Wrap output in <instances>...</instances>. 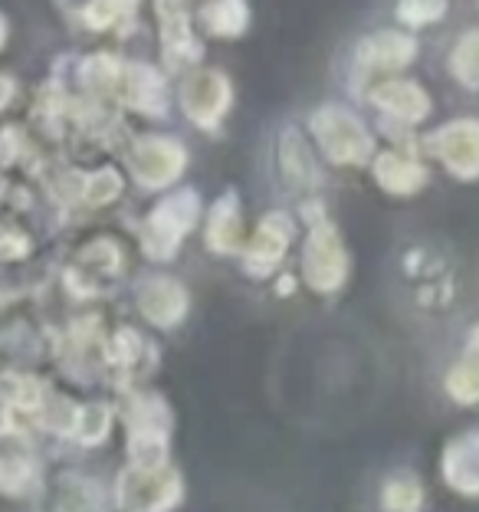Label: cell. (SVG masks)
<instances>
[{
  "label": "cell",
  "mask_w": 479,
  "mask_h": 512,
  "mask_svg": "<svg viewBox=\"0 0 479 512\" xmlns=\"http://www.w3.org/2000/svg\"><path fill=\"white\" fill-rule=\"evenodd\" d=\"M184 99H188V112L194 115V119L210 122L214 115L224 112L227 86H224V79L214 76V73L194 76L188 83V89H184Z\"/></svg>",
  "instance_id": "cell-7"
},
{
  "label": "cell",
  "mask_w": 479,
  "mask_h": 512,
  "mask_svg": "<svg viewBox=\"0 0 479 512\" xmlns=\"http://www.w3.org/2000/svg\"><path fill=\"white\" fill-rule=\"evenodd\" d=\"M142 309L151 322L168 325L184 312V293L178 283H168V279H158V283H148L142 293Z\"/></svg>",
  "instance_id": "cell-8"
},
{
  "label": "cell",
  "mask_w": 479,
  "mask_h": 512,
  "mask_svg": "<svg viewBox=\"0 0 479 512\" xmlns=\"http://www.w3.org/2000/svg\"><path fill=\"white\" fill-rule=\"evenodd\" d=\"M473 355H476V362H479V332H476V342H473ZM479 368V365H476Z\"/></svg>",
  "instance_id": "cell-22"
},
{
  "label": "cell",
  "mask_w": 479,
  "mask_h": 512,
  "mask_svg": "<svg viewBox=\"0 0 479 512\" xmlns=\"http://www.w3.org/2000/svg\"><path fill=\"white\" fill-rule=\"evenodd\" d=\"M174 480L161 470H132L122 480V496L132 509H161L171 503Z\"/></svg>",
  "instance_id": "cell-3"
},
{
  "label": "cell",
  "mask_w": 479,
  "mask_h": 512,
  "mask_svg": "<svg viewBox=\"0 0 479 512\" xmlns=\"http://www.w3.org/2000/svg\"><path fill=\"white\" fill-rule=\"evenodd\" d=\"M283 247H286V234L270 230V224H266L250 247V266L253 270H266V266H273L279 260V253H283Z\"/></svg>",
  "instance_id": "cell-13"
},
{
  "label": "cell",
  "mask_w": 479,
  "mask_h": 512,
  "mask_svg": "<svg viewBox=\"0 0 479 512\" xmlns=\"http://www.w3.org/2000/svg\"><path fill=\"white\" fill-rule=\"evenodd\" d=\"M378 178L384 188L391 191H414L424 171H420L411 158H401V155H381L378 161Z\"/></svg>",
  "instance_id": "cell-11"
},
{
  "label": "cell",
  "mask_w": 479,
  "mask_h": 512,
  "mask_svg": "<svg viewBox=\"0 0 479 512\" xmlns=\"http://www.w3.org/2000/svg\"><path fill=\"white\" fill-rule=\"evenodd\" d=\"M440 10H443L440 4H407V7H401V17L414 20V23H427L430 17H437Z\"/></svg>",
  "instance_id": "cell-21"
},
{
  "label": "cell",
  "mask_w": 479,
  "mask_h": 512,
  "mask_svg": "<svg viewBox=\"0 0 479 512\" xmlns=\"http://www.w3.org/2000/svg\"><path fill=\"white\" fill-rule=\"evenodd\" d=\"M197 214V201L191 194H181V197H174V201L168 204H161V211L151 217V227H148V237L151 240H161L165 247L171 250L174 243L181 240V234L188 230V224L194 220Z\"/></svg>",
  "instance_id": "cell-6"
},
{
  "label": "cell",
  "mask_w": 479,
  "mask_h": 512,
  "mask_svg": "<svg viewBox=\"0 0 479 512\" xmlns=\"http://www.w3.org/2000/svg\"><path fill=\"white\" fill-rule=\"evenodd\" d=\"M450 483L460 490H479V437L460 440L450 450Z\"/></svg>",
  "instance_id": "cell-9"
},
{
  "label": "cell",
  "mask_w": 479,
  "mask_h": 512,
  "mask_svg": "<svg viewBox=\"0 0 479 512\" xmlns=\"http://www.w3.org/2000/svg\"><path fill=\"white\" fill-rule=\"evenodd\" d=\"M306 276L315 289H335L345 276V256L329 230H319L306 250Z\"/></svg>",
  "instance_id": "cell-2"
},
{
  "label": "cell",
  "mask_w": 479,
  "mask_h": 512,
  "mask_svg": "<svg viewBox=\"0 0 479 512\" xmlns=\"http://www.w3.org/2000/svg\"><path fill=\"white\" fill-rule=\"evenodd\" d=\"M384 503H388V509H394V512H414L417 509V486H411V483H394L391 490H388V496H384Z\"/></svg>",
  "instance_id": "cell-18"
},
{
  "label": "cell",
  "mask_w": 479,
  "mask_h": 512,
  "mask_svg": "<svg viewBox=\"0 0 479 512\" xmlns=\"http://www.w3.org/2000/svg\"><path fill=\"white\" fill-rule=\"evenodd\" d=\"M453 69L460 73V79H466L470 86H479V37H470L460 53L453 56Z\"/></svg>",
  "instance_id": "cell-15"
},
{
  "label": "cell",
  "mask_w": 479,
  "mask_h": 512,
  "mask_svg": "<svg viewBox=\"0 0 479 512\" xmlns=\"http://www.w3.org/2000/svg\"><path fill=\"white\" fill-rule=\"evenodd\" d=\"M361 56L371 63V66H401L411 60V43L404 37H394V33H381L378 40H371Z\"/></svg>",
  "instance_id": "cell-12"
},
{
  "label": "cell",
  "mask_w": 479,
  "mask_h": 512,
  "mask_svg": "<svg viewBox=\"0 0 479 512\" xmlns=\"http://www.w3.org/2000/svg\"><path fill=\"white\" fill-rule=\"evenodd\" d=\"M450 391H453V398H460V401L479 398V368L476 365H463V368L453 371V375H450Z\"/></svg>",
  "instance_id": "cell-17"
},
{
  "label": "cell",
  "mask_w": 479,
  "mask_h": 512,
  "mask_svg": "<svg viewBox=\"0 0 479 512\" xmlns=\"http://www.w3.org/2000/svg\"><path fill=\"white\" fill-rule=\"evenodd\" d=\"M315 132H319L322 148L329 151L335 161H361L371 151V142L352 115L338 112V109H325L315 115Z\"/></svg>",
  "instance_id": "cell-1"
},
{
  "label": "cell",
  "mask_w": 479,
  "mask_h": 512,
  "mask_svg": "<svg viewBox=\"0 0 479 512\" xmlns=\"http://www.w3.org/2000/svg\"><path fill=\"white\" fill-rule=\"evenodd\" d=\"M375 99L381 106H388L391 112L404 115V119H420V115L427 112V99L424 92L417 86H407V83H388L375 92Z\"/></svg>",
  "instance_id": "cell-10"
},
{
  "label": "cell",
  "mask_w": 479,
  "mask_h": 512,
  "mask_svg": "<svg viewBox=\"0 0 479 512\" xmlns=\"http://www.w3.org/2000/svg\"><path fill=\"white\" fill-rule=\"evenodd\" d=\"M119 194V178H115L112 171H102V174H96V178L89 181V191H86V197L92 204H102V201H109V197H115Z\"/></svg>",
  "instance_id": "cell-19"
},
{
  "label": "cell",
  "mask_w": 479,
  "mask_h": 512,
  "mask_svg": "<svg viewBox=\"0 0 479 512\" xmlns=\"http://www.w3.org/2000/svg\"><path fill=\"white\" fill-rule=\"evenodd\" d=\"M0 40H4V20H0Z\"/></svg>",
  "instance_id": "cell-23"
},
{
  "label": "cell",
  "mask_w": 479,
  "mask_h": 512,
  "mask_svg": "<svg viewBox=\"0 0 479 512\" xmlns=\"http://www.w3.org/2000/svg\"><path fill=\"white\" fill-rule=\"evenodd\" d=\"M237 234H240V224H237V214H233V207L217 204V214H214V227H210V243L220 250H230L233 243H237Z\"/></svg>",
  "instance_id": "cell-14"
},
{
  "label": "cell",
  "mask_w": 479,
  "mask_h": 512,
  "mask_svg": "<svg viewBox=\"0 0 479 512\" xmlns=\"http://www.w3.org/2000/svg\"><path fill=\"white\" fill-rule=\"evenodd\" d=\"M132 165H135V174L145 184H165L181 168V148L171 145V142H161V138H155V142L138 145Z\"/></svg>",
  "instance_id": "cell-5"
},
{
  "label": "cell",
  "mask_w": 479,
  "mask_h": 512,
  "mask_svg": "<svg viewBox=\"0 0 479 512\" xmlns=\"http://www.w3.org/2000/svg\"><path fill=\"white\" fill-rule=\"evenodd\" d=\"M210 14H214L217 20L224 17V23L217 27V33H237L243 23H247V14H243V7L237 4H224V7H210Z\"/></svg>",
  "instance_id": "cell-20"
},
{
  "label": "cell",
  "mask_w": 479,
  "mask_h": 512,
  "mask_svg": "<svg viewBox=\"0 0 479 512\" xmlns=\"http://www.w3.org/2000/svg\"><path fill=\"white\" fill-rule=\"evenodd\" d=\"M437 148L453 171H460V174L479 171V125L473 122L450 125L447 132L437 138Z\"/></svg>",
  "instance_id": "cell-4"
},
{
  "label": "cell",
  "mask_w": 479,
  "mask_h": 512,
  "mask_svg": "<svg viewBox=\"0 0 479 512\" xmlns=\"http://www.w3.org/2000/svg\"><path fill=\"white\" fill-rule=\"evenodd\" d=\"M27 476H30V470L20 457H4V453H0V490L20 493V486L27 483Z\"/></svg>",
  "instance_id": "cell-16"
}]
</instances>
